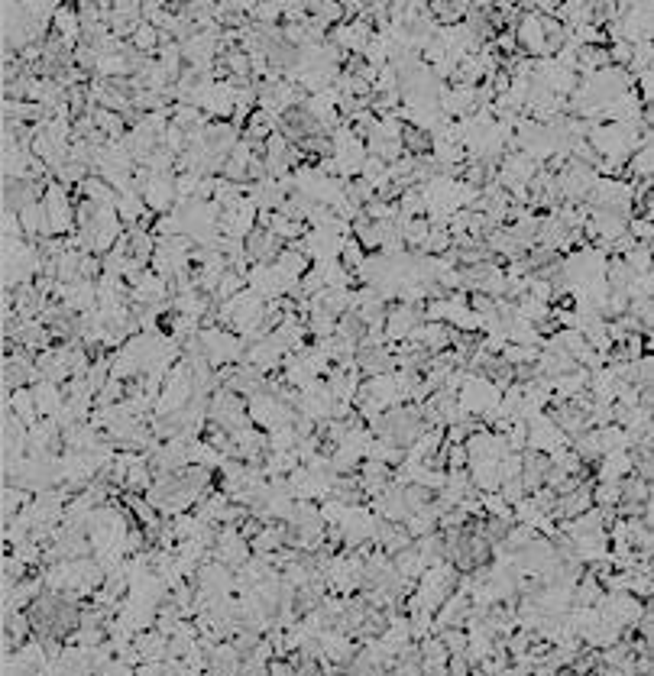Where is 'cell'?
<instances>
[{
    "label": "cell",
    "mask_w": 654,
    "mask_h": 676,
    "mask_svg": "<svg viewBox=\"0 0 654 676\" xmlns=\"http://www.w3.org/2000/svg\"><path fill=\"white\" fill-rule=\"evenodd\" d=\"M43 204H46V214H49V227H52V237H62L75 227V208L72 201H68V191L65 185L59 182H49L46 185V195H43Z\"/></svg>",
    "instance_id": "cell-2"
},
{
    "label": "cell",
    "mask_w": 654,
    "mask_h": 676,
    "mask_svg": "<svg viewBox=\"0 0 654 676\" xmlns=\"http://www.w3.org/2000/svg\"><path fill=\"white\" fill-rule=\"evenodd\" d=\"M515 30V43H519L522 55L528 59H541L548 55V36H544V17L538 10H522L519 23L512 26Z\"/></svg>",
    "instance_id": "cell-1"
}]
</instances>
